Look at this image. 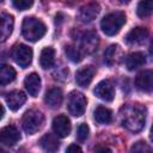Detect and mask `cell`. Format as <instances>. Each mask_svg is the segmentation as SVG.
<instances>
[{
	"mask_svg": "<svg viewBox=\"0 0 153 153\" xmlns=\"http://www.w3.org/2000/svg\"><path fill=\"white\" fill-rule=\"evenodd\" d=\"M93 93H94V96H97L99 99H102L104 102H111L115 98L114 84L111 82V80H108V79L102 80L94 87Z\"/></svg>",
	"mask_w": 153,
	"mask_h": 153,
	"instance_id": "52a82bcc",
	"label": "cell"
},
{
	"mask_svg": "<svg viewBox=\"0 0 153 153\" xmlns=\"http://www.w3.org/2000/svg\"><path fill=\"white\" fill-rule=\"evenodd\" d=\"M93 116H94V120L96 122L100 123V124H108L112 121V112L110 109L105 108V106H97L94 112H93Z\"/></svg>",
	"mask_w": 153,
	"mask_h": 153,
	"instance_id": "7402d4cb",
	"label": "cell"
},
{
	"mask_svg": "<svg viewBox=\"0 0 153 153\" xmlns=\"http://www.w3.org/2000/svg\"><path fill=\"white\" fill-rule=\"evenodd\" d=\"M86 103H87L86 97L81 92L73 91L68 96V102H67L68 111L71 112V115H73L75 117H80L85 112Z\"/></svg>",
	"mask_w": 153,
	"mask_h": 153,
	"instance_id": "5b68a950",
	"label": "cell"
},
{
	"mask_svg": "<svg viewBox=\"0 0 153 153\" xmlns=\"http://www.w3.org/2000/svg\"><path fill=\"white\" fill-rule=\"evenodd\" d=\"M12 57L22 68H26L32 61V50L25 44H17L12 49Z\"/></svg>",
	"mask_w": 153,
	"mask_h": 153,
	"instance_id": "8992f818",
	"label": "cell"
},
{
	"mask_svg": "<svg viewBox=\"0 0 153 153\" xmlns=\"http://www.w3.org/2000/svg\"><path fill=\"white\" fill-rule=\"evenodd\" d=\"M145 62H146L145 55L142 53H140V51H135V53H131V54H129L127 56L126 67H127L128 71H135L139 67H141Z\"/></svg>",
	"mask_w": 153,
	"mask_h": 153,
	"instance_id": "ffe728a7",
	"label": "cell"
},
{
	"mask_svg": "<svg viewBox=\"0 0 153 153\" xmlns=\"http://www.w3.org/2000/svg\"><path fill=\"white\" fill-rule=\"evenodd\" d=\"M135 86L143 92L153 91V71H143L137 74L135 79Z\"/></svg>",
	"mask_w": 153,
	"mask_h": 153,
	"instance_id": "30bf717a",
	"label": "cell"
},
{
	"mask_svg": "<svg viewBox=\"0 0 153 153\" xmlns=\"http://www.w3.org/2000/svg\"><path fill=\"white\" fill-rule=\"evenodd\" d=\"M1 24H0V32H1V42H5L10 35L13 31V25H14V19L11 14L2 12L1 13Z\"/></svg>",
	"mask_w": 153,
	"mask_h": 153,
	"instance_id": "5bb4252c",
	"label": "cell"
},
{
	"mask_svg": "<svg viewBox=\"0 0 153 153\" xmlns=\"http://www.w3.org/2000/svg\"><path fill=\"white\" fill-rule=\"evenodd\" d=\"M53 130L60 137H66L71 133V121L65 115H59L53 120Z\"/></svg>",
	"mask_w": 153,
	"mask_h": 153,
	"instance_id": "ba28073f",
	"label": "cell"
},
{
	"mask_svg": "<svg viewBox=\"0 0 153 153\" xmlns=\"http://www.w3.org/2000/svg\"><path fill=\"white\" fill-rule=\"evenodd\" d=\"M0 153H4V151H1V152H0Z\"/></svg>",
	"mask_w": 153,
	"mask_h": 153,
	"instance_id": "836d02e7",
	"label": "cell"
},
{
	"mask_svg": "<svg viewBox=\"0 0 153 153\" xmlns=\"http://www.w3.org/2000/svg\"><path fill=\"white\" fill-rule=\"evenodd\" d=\"M32 4L33 2L31 0H13L12 1V5L19 11H25V10L30 8L32 6Z\"/></svg>",
	"mask_w": 153,
	"mask_h": 153,
	"instance_id": "f1b7e54d",
	"label": "cell"
},
{
	"mask_svg": "<svg viewBox=\"0 0 153 153\" xmlns=\"http://www.w3.org/2000/svg\"><path fill=\"white\" fill-rule=\"evenodd\" d=\"M94 153H112V152H111V149H110L109 147H106V146H99V147L96 149Z\"/></svg>",
	"mask_w": 153,
	"mask_h": 153,
	"instance_id": "4dcf8cb0",
	"label": "cell"
},
{
	"mask_svg": "<svg viewBox=\"0 0 153 153\" xmlns=\"http://www.w3.org/2000/svg\"><path fill=\"white\" fill-rule=\"evenodd\" d=\"M100 11V7L98 4L96 2H91V4H87L85 6H82L80 8V12H79V18L84 22V23H88V22H92L99 13Z\"/></svg>",
	"mask_w": 153,
	"mask_h": 153,
	"instance_id": "9a60e30c",
	"label": "cell"
},
{
	"mask_svg": "<svg viewBox=\"0 0 153 153\" xmlns=\"http://www.w3.org/2000/svg\"><path fill=\"white\" fill-rule=\"evenodd\" d=\"M96 69L93 66H85L80 68L75 74V81L81 87H87L94 76Z\"/></svg>",
	"mask_w": 153,
	"mask_h": 153,
	"instance_id": "8fae6325",
	"label": "cell"
},
{
	"mask_svg": "<svg viewBox=\"0 0 153 153\" xmlns=\"http://www.w3.org/2000/svg\"><path fill=\"white\" fill-rule=\"evenodd\" d=\"M0 140L6 146H14L20 140V134L14 126H6L0 131Z\"/></svg>",
	"mask_w": 153,
	"mask_h": 153,
	"instance_id": "9c48e42d",
	"label": "cell"
},
{
	"mask_svg": "<svg viewBox=\"0 0 153 153\" xmlns=\"http://www.w3.org/2000/svg\"><path fill=\"white\" fill-rule=\"evenodd\" d=\"M117 53H118V47H117L116 44L110 45V47L104 51V61H105V63L109 65V66H112V65L116 62Z\"/></svg>",
	"mask_w": 153,
	"mask_h": 153,
	"instance_id": "484cf974",
	"label": "cell"
},
{
	"mask_svg": "<svg viewBox=\"0 0 153 153\" xmlns=\"http://www.w3.org/2000/svg\"><path fill=\"white\" fill-rule=\"evenodd\" d=\"M146 121V108L141 104H128L121 110V122L122 126L133 131H140Z\"/></svg>",
	"mask_w": 153,
	"mask_h": 153,
	"instance_id": "6da1fadb",
	"label": "cell"
},
{
	"mask_svg": "<svg viewBox=\"0 0 153 153\" xmlns=\"http://www.w3.org/2000/svg\"><path fill=\"white\" fill-rule=\"evenodd\" d=\"M16 79V71L8 65H1L0 67V84L6 85Z\"/></svg>",
	"mask_w": 153,
	"mask_h": 153,
	"instance_id": "603a6c76",
	"label": "cell"
},
{
	"mask_svg": "<svg viewBox=\"0 0 153 153\" xmlns=\"http://www.w3.org/2000/svg\"><path fill=\"white\" fill-rule=\"evenodd\" d=\"M65 53L72 62H80L81 59H82V54H81L80 49L74 47V45H66L65 47Z\"/></svg>",
	"mask_w": 153,
	"mask_h": 153,
	"instance_id": "d4e9b609",
	"label": "cell"
},
{
	"mask_svg": "<svg viewBox=\"0 0 153 153\" xmlns=\"http://www.w3.org/2000/svg\"><path fill=\"white\" fill-rule=\"evenodd\" d=\"M22 32L25 39L30 42H36L45 35L47 27L42 20L35 17H26L22 24Z\"/></svg>",
	"mask_w": 153,
	"mask_h": 153,
	"instance_id": "7a4b0ae2",
	"label": "cell"
},
{
	"mask_svg": "<svg viewBox=\"0 0 153 153\" xmlns=\"http://www.w3.org/2000/svg\"><path fill=\"white\" fill-rule=\"evenodd\" d=\"M149 53H151V55H153V39H152V42L149 44Z\"/></svg>",
	"mask_w": 153,
	"mask_h": 153,
	"instance_id": "1f68e13d",
	"label": "cell"
},
{
	"mask_svg": "<svg viewBox=\"0 0 153 153\" xmlns=\"http://www.w3.org/2000/svg\"><path fill=\"white\" fill-rule=\"evenodd\" d=\"M66 153H82V151H81V148H80L78 145L72 143V145H69V146L67 147Z\"/></svg>",
	"mask_w": 153,
	"mask_h": 153,
	"instance_id": "f546056e",
	"label": "cell"
},
{
	"mask_svg": "<svg viewBox=\"0 0 153 153\" xmlns=\"http://www.w3.org/2000/svg\"><path fill=\"white\" fill-rule=\"evenodd\" d=\"M130 153H153V148L145 141H137L131 146Z\"/></svg>",
	"mask_w": 153,
	"mask_h": 153,
	"instance_id": "4316f807",
	"label": "cell"
},
{
	"mask_svg": "<svg viewBox=\"0 0 153 153\" xmlns=\"http://www.w3.org/2000/svg\"><path fill=\"white\" fill-rule=\"evenodd\" d=\"M24 86H25V88H26V91L29 92L30 96L37 97V94L41 90V78H39V75L36 74V73L29 74L24 80Z\"/></svg>",
	"mask_w": 153,
	"mask_h": 153,
	"instance_id": "2e32d148",
	"label": "cell"
},
{
	"mask_svg": "<svg viewBox=\"0 0 153 153\" xmlns=\"http://www.w3.org/2000/svg\"><path fill=\"white\" fill-rule=\"evenodd\" d=\"M88 133H90V129H88V126L86 123H81L76 129V136L80 141L86 140L88 137Z\"/></svg>",
	"mask_w": 153,
	"mask_h": 153,
	"instance_id": "83f0119b",
	"label": "cell"
},
{
	"mask_svg": "<svg viewBox=\"0 0 153 153\" xmlns=\"http://www.w3.org/2000/svg\"><path fill=\"white\" fill-rule=\"evenodd\" d=\"M124 23H126V14L121 11H117L106 14L100 22V27L105 35L114 36L121 30Z\"/></svg>",
	"mask_w": 153,
	"mask_h": 153,
	"instance_id": "3957f363",
	"label": "cell"
},
{
	"mask_svg": "<svg viewBox=\"0 0 153 153\" xmlns=\"http://www.w3.org/2000/svg\"><path fill=\"white\" fill-rule=\"evenodd\" d=\"M42 124H43V115L41 111L31 109L24 114L22 120V126L26 134H30V135L35 134L41 129Z\"/></svg>",
	"mask_w": 153,
	"mask_h": 153,
	"instance_id": "277c9868",
	"label": "cell"
},
{
	"mask_svg": "<svg viewBox=\"0 0 153 153\" xmlns=\"http://www.w3.org/2000/svg\"><path fill=\"white\" fill-rule=\"evenodd\" d=\"M149 137H151V140L153 141V126H152V128H151V134H149Z\"/></svg>",
	"mask_w": 153,
	"mask_h": 153,
	"instance_id": "d6a6232c",
	"label": "cell"
},
{
	"mask_svg": "<svg viewBox=\"0 0 153 153\" xmlns=\"http://www.w3.org/2000/svg\"><path fill=\"white\" fill-rule=\"evenodd\" d=\"M62 99H63V96H62V91L59 88V87H53L50 88L49 91H47L45 93V97H44V102L48 106L55 109V108H59L62 103Z\"/></svg>",
	"mask_w": 153,
	"mask_h": 153,
	"instance_id": "e0dca14e",
	"label": "cell"
},
{
	"mask_svg": "<svg viewBox=\"0 0 153 153\" xmlns=\"http://www.w3.org/2000/svg\"><path fill=\"white\" fill-rule=\"evenodd\" d=\"M39 145L41 147L48 152V153H54L57 151L59 146H60V142L57 140V135H54V134H45L41 137L39 140Z\"/></svg>",
	"mask_w": 153,
	"mask_h": 153,
	"instance_id": "ac0fdd59",
	"label": "cell"
},
{
	"mask_svg": "<svg viewBox=\"0 0 153 153\" xmlns=\"http://www.w3.org/2000/svg\"><path fill=\"white\" fill-rule=\"evenodd\" d=\"M25 100H26L25 93L22 91H18V90L12 91L6 94V103H7L8 108L13 111L20 109L23 106V104L25 103Z\"/></svg>",
	"mask_w": 153,
	"mask_h": 153,
	"instance_id": "4fadbf2b",
	"label": "cell"
},
{
	"mask_svg": "<svg viewBox=\"0 0 153 153\" xmlns=\"http://www.w3.org/2000/svg\"><path fill=\"white\" fill-rule=\"evenodd\" d=\"M98 47V36L94 32H86L81 38V48L86 54L93 53Z\"/></svg>",
	"mask_w": 153,
	"mask_h": 153,
	"instance_id": "d6986e66",
	"label": "cell"
},
{
	"mask_svg": "<svg viewBox=\"0 0 153 153\" xmlns=\"http://www.w3.org/2000/svg\"><path fill=\"white\" fill-rule=\"evenodd\" d=\"M55 62V50L51 47H47L43 48V50L41 51V56H39V65L42 68L47 69L53 67Z\"/></svg>",
	"mask_w": 153,
	"mask_h": 153,
	"instance_id": "44dd1931",
	"label": "cell"
},
{
	"mask_svg": "<svg viewBox=\"0 0 153 153\" xmlns=\"http://www.w3.org/2000/svg\"><path fill=\"white\" fill-rule=\"evenodd\" d=\"M148 36V30L146 27L142 26H137L131 29L127 36H126V42L130 45H135V44H140L142 43Z\"/></svg>",
	"mask_w": 153,
	"mask_h": 153,
	"instance_id": "7c38bea8",
	"label": "cell"
},
{
	"mask_svg": "<svg viewBox=\"0 0 153 153\" xmlns=\"http://www.w3.org/2000/svg\"><path fill=\"white\" fill-rule=\"evenodd\" d=\"M136 13L140 18L148 17L153 13V1H140L136 8Z\"/></svg>",
	"mask_w": 153,
	"mask_h": 153,
	"instance_id": "cb8c5ba5",
	"label": "cell"
}]
</instances>
